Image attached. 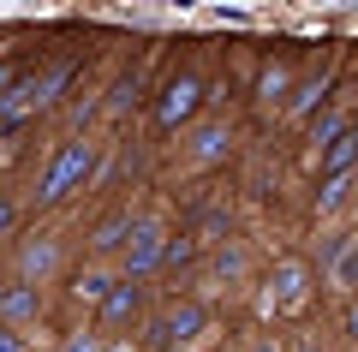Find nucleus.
<instances>
[{"instance_id":"f257e3e1","label":"nucleus","mask_w":358,"mask_h":352,"mask_svg":"<svg viewBox=\"0 0 358 352\" xmlns=\"http://www.w3.org/2000/svg\"><path fill=\"white\" fill-rule=\"evenodd\" d=\"M90 174H96V143H90V138H66L60 150H54L48 174L36 179V203H42V209L66 203L72 191H84V185H90Z\"/></svg>"},{"instance_id":"f03ea898","label":"nucleus","mask_w":358,"mask_h":352,"mask_svg":"<svg viewBox=\"0 0 358 352\" xmlns=\"http://www.w3.org/2000/svg\"><path fill=\"white\" fill-rule=\"evenodd\" d=\"M203 113H209V84L197 72H173L150 101V120L162 132H179V126H192V120H203Z\"/></svg>"},{"instance_id":"7ed1b4c3","label":"nucleus","mask_w":358,"mask_h":352,"mask_svg":"<svg viewBox=\"0 0 358 352\" xmlns=\"http://www.w3.org/2000/svg\"><path fill=\"white\" fill-rule=\"evenodd\" d=\"M310 311V263L305 257H281V263L268 269L263 281V316H305Z\"/></svg>"},{"instance_id":"20e7f679","label":"nucleus","mask_w":358,"mask_h":352,"mask_svg":"<svg viewBox=\"0 0 358 352\" xmlns=\"http://www.w3.org/2000/svg\"><path fill=\"white\" fill-rule=\"evenodd\" d=\"M162 251H167V221L162 215H131L126 245H120V281L155 275V269H162Z\"/></svg>"},{"instance_id":"39448f33","label":"nucleus","mask_w":358,"mask_h":352,"mask_svg":"<svg viewBox=\"0 0 358 352\" xmlns=\"http://www.w3.org/2000/svg\"><path fill=\"white\" fill-rule=\"evenodd\" d=\"M60 269H66V251H60V239L54 233H30V239H18V251H13V281H24V287H48V281H60Z\"/></svg>"},{"instance_id":"423d86ee","label":"nucleus","mask_w":358,"mask_h":352,"mask_svg":"<svg viewBox=\"0 0 358 352\" xmlns=\"http://www.w3.org/2000/svg\"><path fill=\"white\" fill-rule=\"evenodd\" d=\"M203 328H209L203 299H179V304H167V311H162V323H150V346L155 352H185Z\"/></svg>"},{"instance_id":"0eeeda50","label":"nucleus","mask_w":358,"mask_h":352,"mask_svg":"<svg viewBox=\"0 0 358 352\" xmlns=\"http://www.w3.org/2000/svg\"><path fill=\"white\" fill-rule=\"evenodd\" d=\"M138 316H143V287H138V281H120V287L102 299V311H96V335L114 340L120 328H131Z\"/></svg>"},{"instance_id":"6e6552de","label":"nucleus","mask_w":358,"mask_h":352,"mask_svg":"<svg viewBox=\"0 0 358 352\" xmlns=\"http://www.w3.org/2000/svg\"><path fill=\"white\" fill-rule=\"evenodd\" d=\"M42 323V293L24 287V281H6L0 287V328H13V335H24V328Z\"/></svg>"},{"instance_id":"1a4fd4ad","label":"nucleus","mask_w":358,"mask_h":352,"mask_svg":"<svg viewBox=\"0 0 358 352\" xmlns=\"http://www.w3.org/2000/svg\"><path fill=\"white\" fill-rule=\"evenodd\" d=\"M227 150H233V126L209 113L203 126L192 132V167H215V162H227Z\"/></svg>"},{"instance_id":"9d476101","label":"nucleus","mask_w":358,"mask_h":352,"mask_svg":"<svg viewBox=\"0 0 358 352\" xmlns=\"http://www.w3.org/2000/svg\"><path fill=\"white\" fill-rule=\"evenodd\" d=\"M120 287V269H108V263H90V269H78L72 275V304H84V311H102V299Z\"/></svg>"},{"instance_id":"9b49d317","label":"nucleus","mask_w":358,"mask_h":352,"mask_svg":"<svg viewBox=\"0 0 358 352\" xmlns=\"http://www.w3.org/2000/svg\"><path fill=\"white\" fill-rule=\"evenodd\" d=\"M322 281L341 287V293L358 287V239H334L329 251H322Z\"/></svg>"},{"instance_id":"f8f14e48","label":"nucleus","mask_w":358,"mask_h":352,"mask_svg":"<svg viewBox=\"0 0 358 352\" xmlns=\"http://www.w3.org/2000/svg\"><path fill=\"white\" fill-rule=\"evenodd\" d=\"M352 167H358V126L341 132V138L317 155V179H322V185H329V179H352Z\"/></svg>"},{"instance_id":"ddd939ff","label":"nucleus","mask_w":358,"mask_h":352,"mask_svg":"<svg viewBox=\"0 0 358 352\" xmlns=\"http://www.w3.org/2000/svg\"><path fill=\"white\" fill-rule=\"evenodd\" d=\"M287 96H293V66H287V60H268L263 78H257V101H263V108L281 101V108H287Z\"/></svg>"},{"instance_id":"4468645a","label":"nucleus","mask_w":358,"mask_h":352,"mask_svg":"<svg viewBox=\"0 0 358 352\" xmlns=\"http://www.w3.org/2000/svg\"><path fill=\"white\" fill-rule=\"evenodd\" d=\"M322 96H329V72H310L305 84L287 96V108H281V113H287V120H310V108H317Z\"/></svg>"},{"instance_id":"2eb2a0df","label":"nucleus","mask_w":358,"mask_h":352,"mask_svg":"<svg viewBox=\"0 0 358 352\" xmlns=\"http://www.w3.org/2000/svg\"><path fill=\"white\" fill-rule=\"evenodd\" d=\"M126 227H131V209H114L96 221V233H90V251H120L126 245Z\"/></svg>"},{"instance_id":"dca6fc26","label":"nucleus","mask_w":358,"mask_h":352,"mask_svg":"<svg viewBox=\"0 0 358 352\" xmlns=\"http://www.w3.org/2000/svg\"><path fill=\"white\" fill-rule=\"evenodd\" d=\"M245 269H251L245 245H239V239H227V245L215 251V281H245Z\"/></svg>"},{"instance_id":"f3484780","label":"nucleus","mask_w":358,"mask_h":352,"mask_svg":"<svg viewBox=\"0 0 358 352\" xmlns=\"http://www.w3.org/2000/svg\"><path fill=\"white\" fill-rule=\"evenodd\" d=\"M138 101H143V72L120 78V84L108 90V113H114V120H120V113H126V108H138Z\"/></svg>"},{"instance_id":"a211bd4d","label":"nucleus","mask_w":358,"mask_h":352,"mask_svg":"<svg viewBox=\"0 0 358 352\" xmlns=\"http://www.w3.org/2000/svg\"><path fill=\"white\" fill-rule=\"evenodd\" d=\"M341 132H352V120H346V113H322V120H310V143H317V155L329 150Z\"/></svg>"},{"instance_id":"6ab92c4d","label":"nucleus","mask_w":358,"mask_h":352,"mask_svg":"<svg viewBox=\"0 0 358 352\" xmlns=\"http://www.w3.org/2000/svg\"><path fill=\"white\" fill-rule=\"evenodd\" d=\"M192 257H197V239H192V233H167L162 269H179V263H192Z\"/></svg>"},{"instance_id":"aec40b11","label":"nucleus","mask_w":358,"mask_h":352,"mask_svg":"<svg viewBox=\"0 0 358 352\" xmlns=\"http://www.w3.org/2000/svg\"><path fill=\"white\" fill-rule=\"evenodd\" d=\"M346 191H352V179H329V185L317 191V209H322V215H334V209L346 203Z\"/></svg>"},{"instance_id":"412c9836","label":"nucleus","mask_w":358,"mask_h":352,"mask_svg":"<svg viewBox=\"0 0 358 352\" xmlns=\"http://www.w3.org/2000/svg\"><path fill=\"white\" fill-rule=\"evenodd\" d=\"M60 352H108V340L96 335V328H78V335L60 340Z\"/></svg>"},{"instance_id":"4be33fe9","label":"nucleus","mask_w":358,"mask_h":352,"mask_svg":"<svg viewBox=\"0 0 358 352\" xmlns=\"http://www.w3.org/2000/svg\"><path fill=\"white\" fill-rule=\"evenodd\" d=\"M13 227H18V203L0 191V239H13Z\"/></svg>"},{"instance_id":"5701e85b","label":"nucleus","mask_w":358,"mask_h":352,"mask_svg":"<svg viewBox=\"0 0 358 352\" xmlns=\"http://www.w3.org/2000/svg\"><path fill=\"white\" fill-rule=\"evenodd\" d=\"M0 352H24V335H13V328H0Z\"/></svg>"},{"instance_id":"b1692460","label":"nucleus","mask_w":358,"mask_h":352,"mask_svg":"<svg viewBox=\"0 0 358 352\" xmlns=\"http://www.w3.org/2000/svg\"><path fill=\"white\" fill-rule=\"evenodd\" d=\"M346 340H358V299H346Z\"/></svg>"},{"instance_id":"393cba45","label":"nucleus","mask_w":358,"mask_h":352,"mask_svg":"<svg viewBox=\"0 0 358 352\" xmlns=\"http://www.w3.org/2000/svg\"><path fill=\"white\" fill-rule=\"evenodd\" d=\"M251 352H281V340H275V335H257V340H251Z\"/></svg>"},{"instance_id":"a878e982","label":"nucleus","mask_w":358,"mask_h":352,"mask_svg":"<svg viewBox=\"0 0 358 352\" xmlns=\"http://www.w3.org/2000/svg\"><path fill=\"white\" fill-rule=\"evenodd\" d=\"M108 352H138V346H131V340H108Z\"/></svg>"}]
</instances>
